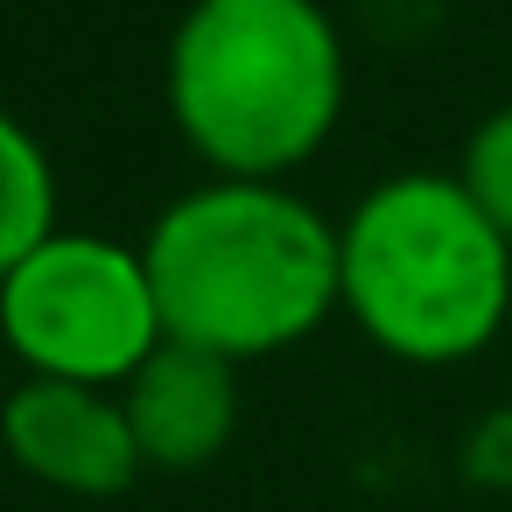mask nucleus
I'll return each mask as SVG.
<instances>
[{
  "label": "nucleus",
  "instance_id": "obj_5",
  "mask_svg": "<svg viewBox=\"0 0 512 512\" xmlns=\"http://www.w3.org/2000/svg\"><path fill=\"white\" fill-rule=\"evenodd\" d=\"M0 442L36 484H57L78 498H120L141 477L127 407L120 393H99V386L22 379L0 407Z\"/></svg>",
  "mask_w": 512,
  "mask_h": 512
},
{
  "label": "nucleus",
  "instance_id": "obj_7",
  "mask_svg": "<svg viewBox=\"0 0 512 512\" xmlns=\"http://www.w3.org/2000/svg\"><path fill=\"white\" fill-rule=\"evenodd\" d=\"M57 232V169L43 141L0 106V281Z\"/></svg>",
  "mask_w": 512,
  "mask_h": 512
},
{
  "label": "nucleus",
  "instance_id": "obj_2",
  "mask_svg": "<svg viewBox=\"0 0 512 512\" xmlns=\"http://www.w3.org/2000/svg\"><path fill=\"white\" fill-rule=\"evenodd\" d=\"M344 113V43L316 0H190L169 36V120L225 183H281Z\"/></svg>",
  "mask_w": 512,
  "mask_h": 512
},
{
  "label": "nucleus",
  "instance_id": "obj_8",
  "mask_svg": "<svg viewBox=\"0 0 512 512\" xmlns=\"http://www.w3.org/2000/svg\"><path fill=\"white\" fill-rule=\"evenodd\" d=\"M456 183L484 211V225L512 246V106H498V113H484L470 127L463 162H456Z\"/></svg>",
  "mask_w": 512,
  "mask_h": 512
},
{
  "label": "nucleus",
  "instance_id": "obj_4",
  "mask_svg": "<svg viewBox=\"0 0 512 512\" xmlns=\"http://www.w3.org/2000/svg\"><path fill=\"white\" fill-rule=\"evenodd\" d=\"M0 337L29 365V379L120 393L169 337L141 246L99 232H50L0 281Z\"/></svg>",
  "mask_w": 512,
  "mask_h": 512
},
{
  "label": "nucleus",
  "instance_id": "obj_3",
  "mask_svg": "<svg viewBox=\"0 0 512 512\" xmlns=\"http://www.w3.org/2000/svg\"><path fill=\"white\" fill-rule=\"evenodd\" d=\"M337 309L407 365L477 358L512 316V246L456 176H393L337 225Z\"/></svg>",
  "mask_w": 512,
  "mask_h": 512
},
{
  "label": "nucleus",
  "instance_id": "obj_6",
  "mask_svg": "<svg viewBox=\"0 0 512 512\" xmlns=\"http://www.w3.org/2000/svg\"><path fill=\"white\" fill-rule=\"evenodd\" d=\"M120 407L141 449V470H204L239 428V365L190 344H162L120 386Z\"/></svg>",
  "mask_w": 512,
  "mask_h": 512
},
{
  "label": "nucleus",
  "instance_id": "obj_1",
  "mask_svg": "<svg viewBox=\"0 0 512 512\" xmlns=\"http://www.w3.org/2000/svg\"><path fill=\"white\" fill-rule=\"evenodd\" d=\"M141 267L162 337L225 365L288 351L337 309V225L281 183L211 176L148 225Z\"/></svg>",
  "mask_w": 512,
  "mask_h": 512
},
{
  "label": "nucleus",
  "instance_id": "obj_9",
  "mask_svg": "<svg viewBox=\"0 0 512 512\" xmlns=\"http://www.w3.org/2000/svg\"><path fill=\"white\" fill-rule=\"evenodd\" d=\"M456 463H463V477H470V484H484V491H512V400L470 421V435H463Z\"/></svg>",
  "mask_w": 512,
  "mask_h": 512
}]
</instances>
